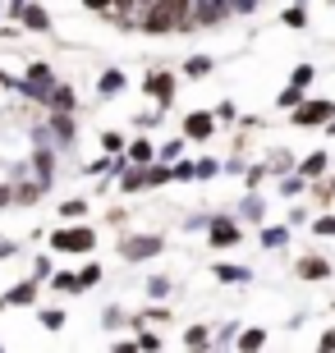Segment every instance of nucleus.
<instances>
[{"mask_svg":"<svg viewBox=\"0 0 335 353\" xmlns=\"http://www.w3.org/2000/svg\"><path fill=\"white\" fill-rule=\"evenodd\" d=\"M88 5H92V10H106V5H111V0H88Z\"/></svg>","mask_w":335,"mask_h":353,"instance_id":"nucleus-7","label":"nucleus"},{"mask_svg":"<svg viewBox=\"0 0 335 353\" xmlns=\"http://www.w3.org/2000/svg\"><path fill=\"white\" fill-rule=\"evenodd\" d=\"M147 252H156V239H133L129 243V257H147Z\"/></svg>","mask_w":335,"mask_h":353,"instance_id":"nucleus-4","label":"nucleus"},{"mask_svg":"<svg viewBox=\"0 0 335 353\" xmlns=\"http://www.w3.org/2000/svg\"><path fill=\"white\" fill-rule=\"evenodd\" d=\"M0 197H5V193H0Z\"/></svg>","mask_w":335,"mask_h":353,"instance_id":"nucleus-8","label":"nucleus"},{"mask_svg":"<svg viewBox=\"0 0 335 353\" xmlns=\"http://www.w3.org/2000/svg\"><path fill=\"white\" fill-rule=\"evenodd\" d=\"M184 10H189V0H161V5L147 14V32H170V28L184 19Z\"/></svg>","mask_w":335,"mask_h":353,"instance_id":"nucleus-1","label":"nucleus"},{"mask_svg":"<svg viewBox=\"0 0 335 353\" xmlns=\"http://www.w3.org/2000/svg\"><path fill=\"white\" fill-rule=\"evenodd\" d=\"M55 248H92V234L78 230V234H55Z\"/></svg>","mask_w":335,"mask_h":353,"instance_id":"nucleus-2","label":"nucleus"},{"mask_svg":"<svg viewBox=\"0 0 335 353\" xmlns=\"http://www.w3.org/2000/svg\"><path fill=\"white\" fill-rule=\"evenodd\" d=\"M234 239V225H216V243H230Z\"/></svg>","mask_w":335,"mask_h":353,"instance_id":"nucleus-6","label":"nucleus"},{"mask_svg":"<svg viewBox=\"0 0 335 353\" xmlns=\"http://www.w3.org/2000/svg\"><path fill=\"white\" fill-rule=\"evenodd\" d=\"M326 115H331V105H326V101H312L308 110H298V124H317V119H326Z\"/></svg>","mask_w":335,"mask_h":353,"instance_id":"nucleus-3","label":"nucleus"},{"mask_svg":"<svg viewBox=\"0 0 335 353\" xmlns=\"http://www.w3.org/2000/svg\"><path fill=\"white\" fill-rule=\"evenodd\" d=\"M189 129H193V133H198V138H202V133H207V129H211V119H202V115H198V119H189Z\"/></svg>","mask_w":335,"mask_h":353,"instance_id":"nucleus-5","label":"nucleus"}]
</instances>
